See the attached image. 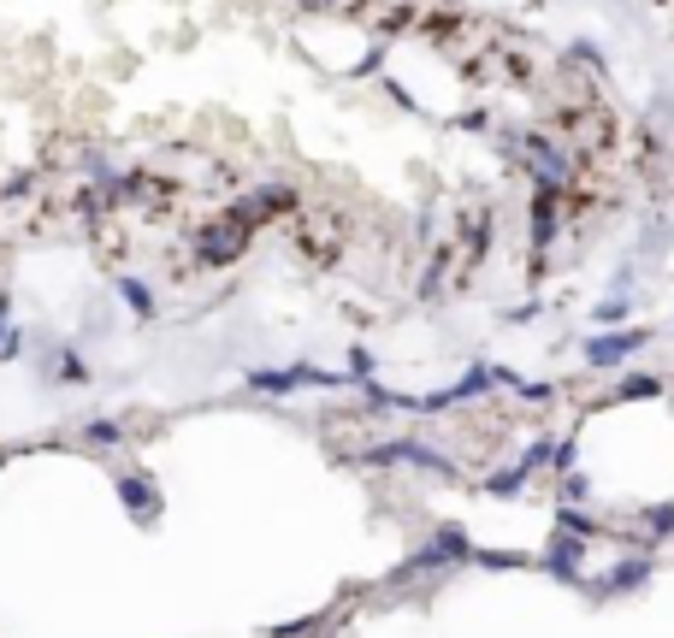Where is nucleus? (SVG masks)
I'll return each mask as SVG.
<instances>
[{"mask_svg":"<svg viewBox=\"0 0 674 638\" xmlns=\"http://www.w3.org/2000/svg\"><path fill=\"white\" fill-rule=\"evenodd\" d=\"M651 337H657L651 325H615V331H598V337L580 343V361H586V373H621Z\"/></svg>","mask_w":674,"mask_h":638,"instance_id":"nucleus-1","label":"nucleus"},{"mask_svg":"<svg viewBox=\"0 0 674 638\" xmlns=\"http://www.w3.org/2000/svg\"><path fill=\"white\" fill-rule=\"evenodd\" d=\"M462 562H473V538H468V526H456V520H444L414 556H408V568L403 574H444V568H462Z\"/></svg>","mask_w":674,"mask_h":638,"instance_id":"nucleus-2","label":"nucleus"},{"mask_svg":"<svg viewBox=\"0 0 674 638\" xmlns=\"http://www.w3.org/2000/svg\"><path fill=\"white\" fill-rule=\"evenodd\" d=\"M367 461L379 467H420V473H438V479H456V461L444 449L420 444V438H385L379 449H367Z\"/></svg>","mask_w":674,"mask_h":638,"instance_id":"nucleus-3","label":"nucleus"},{"mask_svg":"<svg viewBox=\"0 0 674 638\" xmlns=\"http://www.w3.org/2000/svg\"><path fill=\"white\" fill-rule=\"evenodd\" d=\"M645 579H657V556H651V550H633V556H621L615 568H604V574L586 579V585H592V603H604V597H627V591H639Z\"/></svg>","mask_w":674,"mask_h":638,"instance_id":"nucleus-4","label":"nucleus"},{"mask_svg":"<svg viewBox=\"0 0 674 638\" xmlns=\"http://www.w3.org/2000/svg\"><path fill=\"white\" fill-rule=\"evenodd\" d=\"M562 231V184H533V201H527V249L544 255Z\"/></svg>","mask_w":674,"mask_h":638,"instance_id":"nucleus-5","label":"nucleus"},{"mask_svg":"<svg viewBox=\"0 0 674 638\" xmlns=\"http://www.w3.org/2000/svg\"><path fill=\"white\" fill-rule=\"evenodd\" d=\"M243 249H249V231L231 225V219H207L196 231V260L202 266H231V260H243Z\"/></svg>","mask_w":674,"mask_h":638,"instance_id":"nucleus-6","label":"nucleus"},{"mask_svg":"<svg viewBox=\"0 0 674 638\" xmlns=\"http://www.w3.org/2000/svg\"><path fill=\"white\" fill-rule=\"evenodd\" d=\"M580 562H586V538L550 532V544H544V556H539V568H544V574H550V579H562V585H586Z\"/></svg>","mask_w":674,"mask_h":638,"instance_id":"nucleus-7","label":"nucleus"},{"mask_svg":"<svg viewBox=\"0 0 674 638\" xmlns=\"http://www.w3.org/2000/svg\"><path fill=\"white\" fill-rule=\"evenodd\" d=\"M113 491H119V503H125V514H131L136 526H148L160 514V497H154V479L148 473H119Z\"/></svg>","mask_w":674,"mask_h":638,"instance_id":"nucleus-8","label":"nucleus"},{"mask_svg":"<svg viewBox=\"0 0 674 638\" xmlns=\"http://www.w3.org/2000/svg\"><path fill=\"white\" fill-rule=\"evenodd\" d=\"M669 538H674V503H651V509L639 514V532H633L627 544H633V550H651V556H657V550H663Z\"/></svg>","mask_w":674,"mask_h":638,"instance_id":"nucleus-9","label":"nucleus"},{"mask_svg":"<svg viewBox=\"0 0 674 638\" xmlns=\"http://www.w3.org/2000/svg\"><path fill=\"white\" fill-rule=\"evenodd\" d=\"M669 384H663V373H621L615 379V390H609V402H657Z\"/></svg>","mask_w":674,"mask_h":638,"instance_id":"nucleus-10","label":"nucleus"},{"mask_svg":"<svg viewBox=\"0 0 674 638\" xmlns=\"http://www.w3.org/2000/svg\"><path fill=\"white\" fill-rule=\"evenodd\" d=\"M491 390H497V373H491L485 361H473L468 373H462V379H456L450 390H444V396H450V408H456V402H473V396H491Z\"/></svg>","mask_w":674,"mask_h":638,"instance_id":"nucleus-11","label":"nucleus"},{"mask_svg":"<svg viewBox=\"0 0 674 638\" xmlns=\"http://www.w3.org/2000/svg\"><path fill=\"white\" fill-rule=\"evenodd\" d=\"M556 532H568V538H586V544H592V538H604V520H598V514H586V509H574V503H562V509H556Z\"/></svg>","mask_w":674,"mask_h":638,"instance_id":"nucleus-12","label":"nucleus"},{"mask_svg":"<svg viewBox=\"0 0 674 638\" xmlns=\"http://www.w3.org/2000/svg\"><path fill=\"white\" fill-rule=\"evenodd\" d=\"M533 485V473H521V467H503V473H491V479H479V491L485 497H497V503H509V497H521Z\"/></svg>","mask_w":674,"mask_h":638,"instance_id":"nucleus-13","label":"nucleus"},{"mask_svg":"<svg viewBox=\"0 0 674 638\" xmlns=\"http://www.w3.org/2000/svg\"><path fill=\"white\" fill-rule=\"evenodd\" d=\"M83 444H89V449H119V444H125V426H119L113 414H95V420L83 426Z\"/></svg>","mask_w":674,"mask_h":638,"instance_id":"nucleus-14","label":"nucleus"},{"mask_svg":"<svg viewBox=\"0 0 674 638\" xmlns=\"http://www.w3.org/2000/svg\"><path fill=\"white\" fill-rule=\"evenodd\" d=\"M119 296H125V308H131L136 319H154V308H160V302H154V290H148L142 278H131V272L119 278Z\"/></svg>","mask_w":674,"mask_h":638,"instance_id":"nucleus-15","label":"nucleus"},{"mask_svg":"<svg viewBox=\"0 0 674 638\" xmlns=\"http://www.w3.org/2000/svg\"><path fill=\"white\" fill-rule=\"evenodd\" d=\"M592 319H598V325H604V331H615V325H627V319H633V302H627V296H621V290H609L604 302H598V308H592Z\"/></svg>","mask_w":674,"mask_h":638,"instance_id":"nucleus-16","label":"nucleus"},{"mask_svg":"<svg viewBox=\"0 0 674 638\" xmlns=\"http://www.w3.org/2000/svg\"><path fill=\"white\" fill-rule=\"evenodd\" d=\"M249 390H302V367H284V373H249Z\"/></svg>","mask_w":674,"mask_h":638,"instance_id":"nucleus-17","label":"nucleus"},{"mask_svg":"<svg viewBox=\"0 0 674 638\" xmlns=\"http://www.w3.org/2000/svg\"><path fill=\"white\" fill-rule=\"evenodd\" d=\"M373 367H379V355H373L367 343H349V379L367 384V379H373Z\"/></svg>","mask_w":674,"mask_h":638,"instance_id":"nucleus-18","label":"nucleus"},{"mask_svg":"<svg viewBox=\"0 0 674 638\" xmlns=\"http://www.w3.org/2000/svg\"><path fill=\"white\" fill-rule=\"evenodd\" d=\"M574 461H580V438H556V444H550V467H556L562 479L574 473Z\"/></svg>","mask_w":674,"mask_h":638,"instance_id":"nucleus-19","label":"nucleus"},{"mask_svg":"<svg viewBox=\"0 0 674 638\" xmlns=\"http://www.w3.org/2000/svg\"><path fill=\"white\" fill-rule=\"evenodd\" d=\"M550 444H556V438H533V444L521 449V461H515V467H521V473H539V467H550Z\"/></svg>","mask_w":674,"mask_h":638,"instance_id":"nucleus-20","label":"nucleus"},{"mask_svg":"<svg viewBox=\"0 0 674 638\" xmlns=\"http://www.w3.org/2000/svg\"><path fill=\"white\" fill-rule=\"evenodd\" d=\"M515 396H521V402H533V408H544V402H556V384H550V379H521V384H515Z\"/></svg>","mask_w":674,"mask_h":638,"instance_id":"nucleus-21","label":"nucleus"},{"mask_svg":"<svg viewBox=\"0 0 674 638\" xmlns=\"http://www.w3.org/2000/svg\"><path fill=\"white\" fill-rule=\"evenodd\" d=\"M556 497H562V503H574V509H580V503H586V497H592V479H586V473H580V467H574V473H568V479H562V491H556Z\"/></svg>","mask_w":674,"mask_h":638,"instance_id":"nucleus-22","label":"nucleus"},{"mask_svg":"<svg viewBox=\"0 0 674 638\" xmlns=\"http://www.w3.org/2000/svg\"><path fill=\"white\" fill-rule=\"evenodd\" d=\"M479 568H527V556H509V550H473Z\"/></svg>","mask_w":674,"mask_h":638,"instance_id":"nucleus-23","label":"nucleus"},{"mask_svg":"<svg viewBox=\"0 0 674 638\" xmlns=\"http://www.w3.org/2000/svg\"><path fill=\"white\" fill-rule=\"evenodd\" d=\"M444 266H450V255H438L432 266H426V278H420V296H426V302L438 296V284H444Z\"/></svg>","mask_w":674,"mask_h":638,"instance_id":"nucleus-24","label":"nucleus"},{"mask_svg":"<svg viewBox=\"0 0 674 638\" xmlns=\"http://www.w3.org/2000/svg\"><path fill=\"white\" fill-rule=\"evenodd\" d=\"M60 379H71V384H83V379H89V367L77 361V349H60Z\"/></svg>","mask_w":674,"mask_h":638,"instance_id":"nucleus-25","label":"nucleus"},{"mask_svg":"<svg viewBox=\"0 0 674 638\" xmlns=\"http://www.w3.org/2000/svg\"><path fill=\"white\" fill-rule=\"evenodd\" d=\"M539 314H544V302H521V308H509V314H503V325H533Z\"/></svg>","mask_w":674,"mask_h":638,"instance_id":"nucleus-26","label":"nucleus"},{"mask_svg":"<svg viewBox=\"0 0 674 638\" xmlns=\"http://www.w3.org/2000/svg\"><path fill=\"white\" fill-rule=\"evenodd\" d=\"M18 355H24V331H18V325H12V331H6V337H0V361H18Z\"/></svg>","mask_w":674,"mask_h":638,"instance_id":"nucleus-27","label":"nucleus"},{"mask_svg":"<svg viewBox=\"0 0 674 638\" xmlns=\"http://www.w3.org/2000/svg\"><path fill=\"white\" fill-rule=\"evenodd\" d=\"M12 331V290H0V337Z\"/></svg>","mask_w":674,"mask_h":638,"instance_id":"nucleus-28","label":"nucleus"},{"mask_svg":"<svg viewBox=\"0 0 674 638\" xmlns=\"http://www.w3.org/2000/svg\"><path fill=\"white\" fill-rule=\"evenodd\" d=\"M485 125H491L485 113H462V119H456V130H485Z\"/></svg>","mask_w":674,"mask_h":638,"instance_id":"nucleus-29","label":"nucleus"},{"mask_svg":"<svg viewBox=\"0 0 674 638\" xmlns=\"http://www.w3.org/2000/svg\"><path fill=\"white\" fill-rule=\"evenodd\" d=\"M302 6H326V0H302Z\"/></svg>","mask_w":674,"mask_h":638,"instance_id":"nucleus-30","label":"nucleus"},{"mask_svg":"<svg viewBox=\"0 0 674 638\" xmlns=\"http://www.w3.org/2000/svg\"><path fill=\"white\" fill-rule=\"evenodd\" d=\"M0 461H6V449H0Z\"/></svg>","mask_w":674,"mask_h":638,"instance_id":"nucleus-31","label":"nucleus"}]
</instances>
